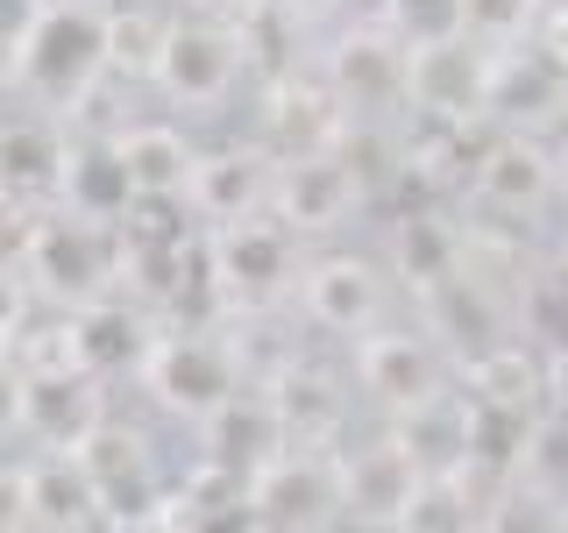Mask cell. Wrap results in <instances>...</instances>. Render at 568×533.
<instances>
[{
  "mask_svg": "<svg viewBox=\"0 0 568 533\" xmlns=\"http://www.w3.org/2000/svg\"><path fill=\"white\" fill-rule=\"evenodd\" d=\"M106 142H114V157L129 164L135 200H185L192 192L200 150L185 142V129H171V121H129V129H106Z\"/></svg>",
  "mask_w": 568,
  "mask_h": 533,
  "instance_id": "cb8c5ba5",
  "label": "cell"
},
{
  "mask_svg": "<svg viewBox=\"0 0 568 533\" xmlns=\"http://www.w3.org/2000/svg\"><path fill=\"white\" fill-rule=\"evenodd\" d=\"M242 520L248 526H277V533L348 520L334 449H292V441H284L277 455H263L256 470H248V484H242Z\"/></svg>",
  "mask_w": 568,
  "mask_h": 533,
  "instance_id": "9c48e42d",
  "label": "cell"
},
{
  "mask_svg": "<svg viewBox=\"0 0 568 533\" xmlns=\"http://www.w3.org/2000/svg\"><path fill=\"white\" fill-rule=\"evenodd\" d=\"M348 14H390V0H342Z\"/></svg>",
  "mask_w": 568,
  "mask_h": 533,
  "instance_id": "1f68e13d",
  "label": "cell"
},
{
  "mask_svg": "<svg viewBox=\"0 0 568 533\" xmlns=\"http://www.w3.org/2000/svg\"><path fill=\"white\" fill-rule=\"evenodd\" d=\"M519 334H532V342H547L555 355H568V271H561V263H547V271L526 278Z\"/></svg>",
  "mask_w": 568,
  "mask_h": 533,
  "instance_id": "83f0119b",
  "label": "cell"
},
{
  "mask_svg": "<svg viewBox=\"0 0 568 533\" xmlns=\"http://www.w3.org/2000/svg\"><path fill=\"white\" fill-rule=\"evenodd\" d=\"M390 278L377 257H363V249H313L306 263H298V320H306L313 334H369L377 320L390 313Z\"/></svg>",
  "mask_w": 568,
  "mask_h": 533,
  "instance_id": "8fae6325",
  "label": "cell"
},
{
  "mask_svg": "<svg viewBox=\"0 0 568 533\" xmlns=\"http://www.w3.org/2000/svg\"><path fill=\"white\" fill-rule=\"evenodd\" d=\"M248 36L242 22H221V14H171V36L150 64L156 100L178 107V114H221L235 100V86L248 79Z\"/></svg>",
  "mask_w": 568,
  "mask_h": 533,
  "instance_id": "3957f363",
  "label": "cell"
},
{
  "mask_svg": "<svg viewBox=\"0 0 568 533\" xmlns=\"http://www.w3.org/2000/svg\"><path fill=\"white\" fill-rule=\"evenodd\" d=\"M263 391H271V405H277L284 441H292V449H334V441H342L348 391H342V378H327L320 363L292 355L284 370H271V378H263Z\"/></svg>",
  "mask_w": 568,
  "mask_h": 533,
  "instance_id": "44dd1931",
  "label": "cell"
},
{
  "mask_svg": "<svg viewBox=\"0 0 568 533\" xmlns=\"http://www.w3.org/2000/svg\"><path fill=\"white\" fill-rule=\"evenodd\" d=\"M8 370L22 378H100V334L85 306H50V313H8Z\"/></svg>",
  "mask_w": 568,
  "mask_h": 533,
  "instance_id": "ac0fdd59",
  "label": "cell"
},
{
  "mask_svg": "<svg viewBox=\"0 0 568 533\" xmlns=\"http://www.w3.org/2000/svg\"><path fill=\"white\" fill-rule=\"evenodd\" d=\"M555 263H561V271H568V228H561V242H555Z\"/></svg>",
  "mask_w": 568,
  "mask_h": 533,
  "instance_id": "d6a6232c",
  "label": "cell"
},
{
  "mask_svg": "<svg viewBox=\"0 0 568 533\" xmlns=\"http://www.w3.org/2000/svg\"><path fill=\"white\" fill-rule=\"evenodd\" d=\"M106 71V0H29L22 29H8V100L22 107L71 121Z\"/></svg>",
  "mask_w": 568,
  "mask_h": 533,
  "instance_id": "6da1fadb",
  "label": "cell"
},
{
  "mask_svg": "<svg viewBox=\"0 0 568 533\" xmlns=\"http://www.w3.org/2000/svg\"><path fill=\"white\" fill-rule=\"evenodd\" d=\"M327 86L342 93V107L355 121H390L405 114V79H413V36L384 14H355V22L327 43Z\"/></svg>",
  "mask_w": 568,
  "mask_h": 533,
  "instance_id": "52a82bcc",
  "label": "cell"
},
{
  "mask_svg": "<svg viewBox=\"0 0 568 533\" xmlns=\"http://www.w3.org/2000/svg\"><path fill=\"white\" fill-rule=\"evenodd\" d=\"M8 526L22 533H85L106 526V497L85 476L79 455L58 449H29L22 462H8Z\"/></svg>",
  "mask_w": 568,
  "mask_h": 533,
  "instance_id": "7c38bea8",
  "label": "cell"
},
{
  "mask_svg": "<svg viewBox=\"0 0 568 533\" xmlns=\"http://www.w3.org/2000/svg\"><path fill=\"white\" fill-rule=\"evenodd\" d=\"M334 462H342V512L355 526H405L413 520V497L434 476L398 426L355 441V449H334Z\"/></svg>",
  "mask_w": 568,
  "mask_h": 533,
  "instance_id": "4fadbf2b",
  "label": "cell"
},
{
  "mask_svg": "<svg viewBox=\"0 0 568 533\" xmlns=\"http://www.w3.org/2000/svg\"><path fill=\"white\" fill-rule=\"evenodd\" d=\"M455 22L490 50H519V43H532L540 0H455Z\"/></svg>",
  "mask_w": 568,
  "mask_h": 533,
  "instance_id": "f1b7e54d",
  "label": "cell"
},
{
  "mask_svg": "<svg viewBox=\"0 0 568 533\" xmlns=\"http://www.w3.org/2000/svg\"><path fill=\"white\" fill-rule=\"evenodd\" d=\"M561 150L547 142L540 129H526V121H511V129H497L490 142H476V164H469V200L497 213V221H532V213H547L561 200Z\"/></svg>",
  "mask_w": 568,
  "mask_h": 533,
  "instance_id": "ba28073f",
  "label": "cell"
},
{
  "mask_svg": "<svg viewBox=\"0 0 568 533\" xmlns=\"http://www.w3.org/2000/svg\"><path fill=\"white\" fill-rule=\"evenodd\" d=\"M390 271H398V284L426 306V299L462 271V228L448 213H426V207L398 213V228H390Z\"/></svg>",
  "mask_w": 568,
  "mask_h": 533,
  "instance_id": "d4e9b609",
  "label": "cell"
},
{
  "mask_svg": "<svg viewBox=\"0 0 568 533\" xmlns=\"http://www.w3.org/2000/svg\"><path fill=\"white\" fill-rule=\"evenodd\" d=\"M390 426L413 441L419 462H426L434 476H440V470H455L462 455L484 449V405H476V391H469V384H462V391H455V384H434L426 399L405 405V413H390Z\"/></svg>",
  "mask_w": 568,
  "mask_h": 533,
  "instance_id": "7402d4cb",
  "label": "cell"
},
{
  "mask_svg": "<svg viewBox=\"0 0 568 533\" xmlns=\"http://www.w3.org/2000/svg\"><path fill=\"white\" fill-rule=\"evenodd\" d=\"M164 36H171V14L164 8H150V0H106V64H114V71L150 79Z\"/></svg>",
  "mask_w": 568,
  "mask_h": 533,
  "instance_id": "4316f807",
  "label": "cell"
},
{
  "mask_svg": "<svg viewBox=\"0 0 568 533\" xmlns=\"http://www.w3.org/2000/svg\"><path fill=\"white\" fill-rule=\"evenodd\" d=\"M298 263H306L298 257V235L277 213L206 228V284L227 313H263L284 292H298Z\"/></svg>",
  "mask_w": 568,
  "mask_h": 533,
  "instance_id": "5b68a950",
  "label": "cell"
},
{
  "mask_svg": "<svg viewBox=\"0 0 568 533\" xmlns=\"http://www.w3.org/2000/svg\"><path fill=\"white\" fill-rule=\"evenodd\" d=\"M348 378H355V391H363L384 420L405 413L413 399H426V391L440 384L434 328L413 334V328H384V320H377L369 334H355V342H348Z\"/></svg>",
  "mask_w": 568,
  "mask_h": 533,
  "instance_id": "e0dca14e",
  "label": "cell"
},
{
  "mask_svg": "<svg viewBox=\"0 0 568 533\" xmlns=\"http://www.w3.org/2000/svg\"><path fill=\"white\" fill-rule=\"evenodd\" d=\"M8 426L29 441V449H58V455H79L93 441V426L106 420V391L100 378H22L8 370Z\"/></svg>",
  "mask_w": 568,
  "mask_h": 533,
  "instance_id": "5bb4252c",
  "label": "cell"
},
{
  "mask_svg": "<svg viewBox=\"0 0 568 533\" xmlns=\"http://www.w3.org/2000/svg\"><path fill=\"white\" fill-rule=\"evenodd\" d=\"M64 207L93 213V221H121L135 207V185H129V164L114 157V142H71V171H64Z\"/></svg>",
  "mask_w": 568,
  "mask_h": 533,
  "instance_id": "484cf974",
  "label": "cell"
},
{
  "mask_svg": "<svg viewBox=\"0 0 568 533\" xmlns=\"http://www.w3.org/2000/svg\"><path fill=\"white\" fill-rule=\"evenodd\" d=\"M271 192H277V150L263 135H248V142H227V150H200L185 213L200 228L256 221V213H271Z\"/></svg>",
  "mask_w": 568,
  "mask_h": 533,
  "instance_id": "9a60e30c",
  "label": "cell"
},
{
  "mask_svg": "<svg viewBox=\"0 0 568 533\" xmlns=\"http://www.w3.org/2000/svg\"><path fill=\"white\" fill-rule=\"evenodd\" d=\"M532 58H547L568 79V0H540V22H532Z\"/></svg>",
  "mask_w": 568,
  "mask_h": 533,
  "instance_id": "4dcf8cb0",
  "label": "cell"
},
{
  "mask_svg": "<svg viewBox=\"0 0 568 533\" xmlns=\"http://www.w3.org/2000/svg\"><path fill=\"white\" fill-rule=\"evenodd\" d=\"M348 107L342 93L327 86V71H271L263 79V107H256V135L271 142L277 157H298V150H334L348 135Z\"/></svg>",
  "mask_w": 568,
  "mask_h": 533,
  "instance_id": "2e32d148",
  "label": "cell"
},
{
  "mask_svg": "<svg viewBox=\"0 0 568 533\" xmlns=\"http://www.w3.org/2000/svg\"><path fill=\"white\" fill-rule=\"evenodd\" d=\"M369 178L363 164L334 142V150H298V157H277V192H271V213L292 228L298 242H320V235H342L355 213L369 207Z\"/></svg>",
  "mask_w": 568,
  "mask_h": 533,
  "instance_id": "30bf717a",
  "label": "cell"
},
{
  "mask_svg": "<svg viewBox=\"0 0 568 533\" xmlns=\"http://www.w3.org/2000/svg\"><path fill=\"white\" fill-rule=\"evenodd\" d=\"M206 520H213V505L200 497V484L185 476V484H156L121 526H135V533H178V526H206Z\"/></svg>",
  "mask_w": 568,
  "mask_h": 533,
  "instance_id": "f546056e",
  "label": "cell"
},
{
  "mask_svg": "<svg viewBox=\"0 0 568 533\" xmlns=\"http://www.w3.org/2000/svg\"><path fill=\"white\" fill-rule=\"evenodd\" d=\"M135 378H142V391H150L171 420H185V426H200L206 413H221V405L248 384L235 342H221V334H206V328L150 334V349L135 355Z\"/></svg>",
  "mask_w": 568,
  "mask_h": 533,
  "instance_id": "277c9868",
  "label": "cell"
},
{
  "mask_svg": "<svg viewBox=\"0 0 568 533\" xmlns=\"http://www.w3.org/2000/svg\"><path fill=\"white\" fill-rule=\"evenodd\" d=\"M497 71H505V50L476 43L469 29L413 36L405 114H434V121H462V129H476L484 114H497Z\"/></svg>",
  "mask_w": 568,
  "mask_h": 533,
  "instance_id": "8992f818",
  "label": "cell"
},
{
  "mask_svg": "<svg viewBox=\"0 0 568 533\" xmlns=\"http://www.w3.org/2000/svg\"><path fill=\"white\" fill-rule=\"evenodd\" d=\"M462 384L476 391V405H484V413L532 426V420L547 413L555 370H547V355L532 349V334H526V342H490V349H476L469 363H462Z\"/></svg>",
  "mask_w": 568,
  "mask_h": 533,
  "instance_id": "d6986e66",
  "label": "cell"
},
{
  "mask_svg": "<svg viewBox=\"0 0 568 533\" xmlns=\"http://www.w3.org/2000/svg\"><path fill=\"white\" fill-rule=\"evenodd\" d=\"M79 462H85V476H93L100 497H106V526H121L142 497L156 491V449H150V434L129 426V420H114V413L93 426V441L79 449Z\"/></svg>",
  "mask_w": 568,
  "mask_h": 533,
  "instance_id": "603a6c76",
  "label": "cell"
},
{
  "mask_svg": "<svg viewBox=\"0 0 568 533\" xmlns=\"http://www.w3.org/2000/svg\"><path fill=\"white\" fill-rule=\"evenodd\" d=\"M8 221H22L14 263H22L29 299H43V306H100V299L129 292V235H121V221H93V213L64 200L50 213L8 207Z\"/></svg>",
  "mask_w": 568,
  "mask_h": 533,
  "instance_id": "7a4b0ae2",
  "label": "cell"
},
{
  "mask_svg": "<svg viewBox=\"0 0 568 533\" xmlns=\"http://www.w3.org/2000/svg\"><path fill=\"white\" fill-rule=\"evenodd\" d=\"M71 142H79V135H64V114H43V107L8 114L0 157H8V207L14 213H29L36 200H58V192H64Z\"/></svg>",
  "mask_w": 568,
  "mask_h": 533,
  "instance_id": "ffe728a7",
  "label": "cell"
}]
</instances>
